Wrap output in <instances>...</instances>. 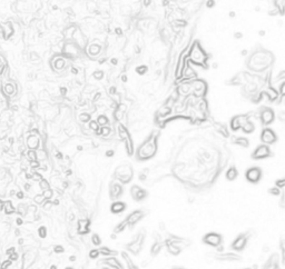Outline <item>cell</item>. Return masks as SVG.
I'll use <instances>...</instances> for the list:
<instances>
[{
    "label": "cell",
    "instance_id": "obj_1",
    "mask_svg": "<svg viewBox=\"0 0 285 269\" xmlns=\"http://www.w3.org/2000/svg\"><path fill=\"white\" fill-rule=\"evenodd\" d=\"M157 150V144H156V138L150 136L148 139L146 140L144 144H141L137 151V157L140 160H147L152 158Z\"/></svg>",
    "mask_w": 285,
    "mask_h": 269
},
{
    "label": "cell",
    "instance_id": "obj_2",
    "mask_svg": "<svg viewBox=\"0 0 285 269\" xmlns=\"http://www.w3.org/2000/svg\"><path fill=\"white\" fill-rule=\"evenodd\" d=\"M134 177V171L129 165H123L119 166L115 170V178L117 180H119L121 183H128L131 181V179Z\"/></svg>",
    "mask_w": 285,
    "mask_h": 269
},
{
    "label": "cell",
    "instance_id": "obj_3",
    "mask_svg": "<svg viewBox=\"0 0 285 269\" xmlns=\"http://www.w3.org/2000/svg\"><path fill=\"white\" fill-rule=\"evenodd\" d=\"M189 60L196 65H203L206 61V53L198 43H195L189 53Z\"/></svg>",
    "mask_w": 285,
    "mask_h": 269
},
{
    "label": "cell",
    "instance_id": "obj_4",
    "mask_svg": "<svg viewBox=\"0 0 285 269\" xmlns=\"http://www.w3.org/2000/svg\"><path fill=\"white\" fill-rule=\"evenodd\" d=\"M203 242L211 247L218 248L223 244V236L217 232H208L203 237Z\"/></svg>",
    "mask_w": 285,
    "mask_h": 269
},
{
    "label": "cell",
    "instance_id": "obj_5",
    "mask_svg": "<svg viewBox=\"0 0 285 269\" xmlns=\"http://www.w3.org/2000/svg\"><path fill=\"white\" fill-rule=\"evenodd\" d=\"M118 132H119V136L124 139L127 154L129 155V156H131V155L134 154V144H133V140H131V136H129V134L127 132V130L121 125L118 127Z\"/></svg>",
    "mask_w": 285,
    "mask_h": 269
},
{
    "label": "cell",
    "instance_id": "obj_6",
    "mask_svg": "<svg viewBox=\"0 0 285 269\" xmlns=\"http://www.w3.org/2000/svg\"><path fill=\"white\" fill-rule=\"evenodd\" d=\"M245 178L248 183H257L262 178V170L258 167H252L247 169L245 173Z\"/></svg>",
    "mask_w": 285,
    "mask_h": 269
},
{
    "label": "cell",
    "instance_id": "obj_7",
    "mask_svg": "<svg viewBox=\"0 0 285 269\" xmlns=\"http://www.w3.org/2000/svg\"><path fill=\"white\" fill-rule=\"evenodd\" d=\"M247 240H248V235H246V234L238 235L231 244V248L235 251H241L246 247Z\"/></svg>",
    "mask_w": 285,
    "mask_h": 269
},
{
    "label": "cell",
    "instance_id": "obj_8",
    "mask_svg": "<svg viewBox=\"0 0 285 269\" xmlns=\"http://www.w3.org/2000/svg\"><path fill=\"white\" fill-rule=\"evenodd\" d=\"M271 156V149L267 145H260L258 147H256L254 150V152L252 155V158L256 159V160H261V159H265Z\"/></svg>",
    "mask_w": 285,
    "mask_h": 269
},
{
    "label": "cell",
    "instance_id": "obj_9",
    "mask_svg": "<svg viewBox=\"0 0 285 269\" xmlns=\"http://www.w3.org/2000/svg\"><path fill=\"white\" fill-rule=\"evenodd\" d=\"M131 196L135 201H141L148 196V192L138 185H134L131 187Z\"/></svg>",
    "mask_w": 285,
    "mask_h": 269
},
{
    "label": "cell",
    "instance_id": "obj_10",
    "mask_svg": "<svg viewBox=\"0 0 285 269\" xmlns=\"http://www.w3.org/2000/svg\"><path fill=\"white\" fill-rule=\"evenodd\" d=\"M143 246H144V236H141V234H139L131 244H128L127 248L134 255H138L141 248H143Z\"/></svg>",
    "mask_w": 285,
    "mask_h": 269
},
{
    "label": "cell",
    "instance_id": "obj_11",
    "mask_svg": "<svg viewBox=\"0 0 285 269\" xmlns=\"http://www.w3.org/2000/svg\"><path fill=\"white\" fill-rule=\"evenodd\" d=\"M261 140L264 142V145H273L276 142L277 136L274 132V130H272L271 128H265L261 134Z\"/></svg>",
    "mask_w": 285,
    "mask_h": 269
},
{
    "label": "cell",
    "instance_id": "obj_12",
    "mask_svg": "<svg viewBox=\"0 0 285 269\" xmlns=\"http://www.w3.org/2000/svg\"><path fill=\"white\" fill-rule=\"evenodd\" d=\"M124 195V188L121 186L120 183H115L113 181L109 186V197L113 200H116V199H119Z\"/></svg>",
    "mask_w": 285,
    "mask_h": 269
},
{
    "label": "cell",
    "instance_id": "obj_13",
    "mask_svg": "<svg viewBox=\"0 0 285 269\" xmlns=\"http://www.w3.org/2000/svg\"><path fill=\"white\" fill-rule=\"evenodd\" d=\"M144 216H145V214L143 210H135L131 214H129L128 217L125 219L126 222H127V227H131V228L134 227L138 221H140L144 218Z\"/></svg>",
    "mask_w": 285,
    "mask_h": 269
},
{
    "label": "cell",
    "instance_id": "obj_14",
    "mask_svg": "<svg viewBox=\"0 0 285 269\" xmlns=\"http://www.w3.org/2000/svg\"><path fill=\"white\" fill-rule=\"evenodd\" d=\"M275 119V114L271 108H264L261 111V120L264 125H271Z\"/></svg>",
    "mask_w": 285,
    "mask_h": 269
},
{
    "label": "cell",
    "instance_id": "obj_15",
    "mask_svg": "<svg viewBox=\"0 0 285 269\" xmlns=\"http://www.w3.org/2000/svg\"><path fill=\"white\" fill-rule=\"evenodd\" d=\"M247 120H248V119H247V116L245 115L236 116V117H234L232 120H231V128H232V130L236 131V130L241 129L242 126L244 125Z\"/></svg>",
    "mask_w": 285,
    "mask_h": 269
},
{
    "label": "cell",
    "instance_id": "obj_16",
    "mask_svg": "<svg viewBox=\"0 0 285 269\" xmlns=\"http://www.w3.org/2000/svg\"><path fill=\"white\" fill-rule=\"evenodd\" d=\"M104 265H106L107 267H110V268H114V269H125V267L123 266V264H121L120 261L118 259H116L115 257H107V258H105V259L102 261Z\"/></svg>",
    "mask_w": 285,
    "mask_h": 269
},
{
    "label": "cell",
    "instance_id": "obj_17",
    "mask_svg": "<svg viewBox=\"0 0 285 269\" xmlns=\"http://www.w3.org/2000/svg\"><path fill=\"white\" fill-rule=\"evenodd\" d=\"M127 208V205H126L124 201H120V200H116L111 204L110 206V211L115 215H119L121 212H124Z\"/></svg>",
    "mask_w": 285,
    "mask_h": 269
},
{
    "label": "cell",
    "instance_id": "obj_18",
    "mask_svg": "<svg viewBox=\"0 0 285 269\" xmlns=\"http://www.w3.org/2000/svg\"><path fill=\"white\" fill-rule=\"evenodd\" d=\"M216 258L218 260H223V261H237V260L241 259V257L238 255H236L235 252H227V254H219L216 256Z\"/></svg>",
    "mask_w": 285,
    "mask_h": 269
},
{
    "label": "cell",
    "instance_id": "obj_19",
    "mask_svg": "<svg viewBox=\"0 0 285 269\" xmlns=\"http://www.w3.org/2000/svg\"><path fill=\"white\" fill-rule=\"evenodd\" d=\"M27 145L28 147L30 148V150H34V149H37L39 146V138L35 134H31L28 137L27 139Z\"/></svg>",
    "mask_w": 285,
    "mask_h": 269
},
{
    "label": "cell",
    "instance_id": "obj_20",
    "mask_svg": "<svg viewBox=\"0 0 285 269\" xmlns=\"http://www.w3.org/2000/svg\"><path fill=\"white\" fill-rule=\"evenodd\" d=\"M237 176H238V171H237V169L235 167H231L226 171V179L229 180V181H234L237 178Z\"/></svg>",
    "mask_w": 285,
    "mask_h": 269
},
{
    "label": "cell",
    "instance_id": "obj_21",
    "mask_svg": "<svg viewBox=\"0 0 285 269\" xmlns=\"http://www.w3.org/2000/svg\"><path fill=\"white\" fill-rule=\"evenodd\" d=\"M242 130L245 132V134H252L254 130H255V126L253 122H251L250 120H247L244 125L242 126Z\"/></svg>",
    "mask_w": 285,
    "mask_h": 269
},
{
    "label": "cell",
    "instance_id": "obj_22",
    "mask_svg": "<svg viewBox=\"0 0 285 269\" xmlns=\"http://www.w3.org/2000/svg\"><path fill=\"white\" fill-rule=\"evenodd\" d=\"M234 142L238 145V146H241V147H244V148H246V147L250 146V140L245 138V137H237V138H235Z\"/></svg>",
    "mask_w": 285,
    "mask_h": 269
},
{
    "label": "cell",
    "instance_id": "obj_23",
    "mask_svg": "<svg viewBox=\"0 0 285 269\" xmlns=\"http://www.w3.org/2000/svg\"><path fill=\"white\" fill-rule=\"evenodd\" d=\"M162 244H160L159 241H156L155 244H153L152 245V247H150V254L153 256H156V255H158L160 252V250H162Z\"/></svg>",
    "mask_w": 285,
    "mask_h": 269
},
{
    "label": "cell",
    "instance_id": "obj_24",
    "mask_svg": "<svg viewBox=\"0 0 285 269\" xmlns=\"http://www.w3.org/2000/svg\"><path fill=\"white\" fill-rule=\"evenodd\" d=\"M99 250V252L102 254V255L104 256H107V257H111V256H115L117 255V251H115V250H111L110 248H107V247H102Z\"/></svg>",
    "mask_w": 285,
    "mask_h": 269
},
{
    "label": "cell",
    "instance_id": "obj_25",
    "mask_svg": "<svg viewBox=\"0 0 285 269\" xmlns=\"http://www.w3.org/2000/svg\"><path fill=\"white\" fill-rule=\"evenodd\" d=\"M15 90L16 88L15 86L12 85V83H7L5 87H4V91L8 95V96H11V95H14L15 94Z\"/></svg>",
    "mask_w": 285,
    "mask_h": 269
},
{
    "label": "cell",
    "instance_id": "obj_26",
    "mask_svg": "<svg viewBox=\"0 0 285 269\" xmlns=\"http://www.w3.org/2000/svg\"><path fill=\"white\" fill-rule=\"evenodd\" d=\"M126 228H127V222H126V220H123L120 222V224H118L116 227H115V229H114V232H116V234H119V232H123V231L125 230Z\"/></svg>",
    "mask_w": 285,
    "mask_h": 269
},
{
    "label": "cell",
    "instance_id": "obj_27",
    "mask_svg": "<svg viewBox=\"0 0 285 269\" xmlns=\"http://www.w3.org/2000/svg\"><path fill=\"white\" fill-rule=\"evenodd\" d=\"M92 244L94 246H97V247H99V246L102 245V238L99 237V235H98V234H92Z\"/></svg>",
    "mask_w": 285,
    "mask_h": 269
},
{
    "label": "cell",
    "instance_id": "obj_28",
    "mask_svg": "<svg viewBox=\"0 0 285 269\" xmlns=\"http://www.w3.org/2000/svg\"><path fill=\"white\" fill-rule=\"evenodd\" d=\"M99 255H100V252H99L98 249H92L89 251V258L90 259H97L99 257Z\"/></svg>",
    "mask_w": 285,
    "mask_h": 269
},
{
    "label": "cell",
    "instance_id": "obj_29",
    "mask_svg": "<svg viewBox=\"0 0 285 269\" xmlns=\"http://www.w3.org/2000/svg\"><path fill=\"white\" fill-rule=\"evenodd\" d=\"M97 124L100 126H105L108 124V119H107V117H105V116H99L98 117V120H97Z\"/></svg>",
    "mask_w": 285,
    "mask_h": 269
},
{
    "label": "cell",
    "instance_id": "obj_30",
    "mask_svg": "<svg viewBox=\"0 0 285 269\" xmlns=\"http://www.w3.org/2000/svg\"><path fill=\"white\" fill-rule=\"evenodd\" d=\"M43 196L45 197V199H46V200H49L50 198L53 197V190H50V189L44 190V193H43Z\"/></svg>",
    "mask_w": 285,
    "mask_h": 269
},
{
    "label": "cell",
    "instance_id": "obj_31",
    "mask_svg": "<svg viewBox=\"0 0 285 269\" xmlns=\"http://www.w3.org/2000/svg\"><path fill=\"white\" fill-rule=\"evenodd\" d=\"M268 192H270L271 195H273V196H279V195L281 193V190H280V188L273 187V188H271L270 190H268Z\"/></svg>",
    "mask_w": 285,
    "mask_h": 269
},
{
    "label": "cell",
    "instance_id": "obj_32",
    "mask_svg": "<svg viewBox=\"0 0 285 269\" xmlns=\"http://www.w3.org/2000/svg\"><path fill=\"white\" fill-rule=\"evenodd\" d=\"M38 234L41 238H45L46 235H47V229H46V227H44V226L40 227V228L38 229Z\"/></svg>",
    "mask_w": 285,
    "mask_h": 269
},
{
    "label": "cell",
    "instance_id": "obj_33",
    "mask_svg": "<svg viewBox=\"0 0 285 269\" xmlns=\"http://www.w3.org/2000/svg\"><path fill=\"white\" fill-rule=\"evenodd\" d=\"M5 206H7V208H6V214H8V215H9V214H11V212L15 211V209L11 207V202H10V201L6 202Z\"/></svg>",
    "mask_w": 285,
    "mask_h": 269
},
{
    "label": "cell",
    "instance_id": "obj_34",
    "mask_svg": "<svg viewBox=\"0 0 285 269\" xmlns=\"http://www.w3.org/2000/svg\"><path fill=\"white\" fill-rule=\"evenodd\" d=\"M34 200H35V202H37V204H43L46 199H45V197L43 196V195H37V196L35 197Z\"/></svg>",
    "mask_w": 285,
    "mask_h": 269
},
{
    "label": "cell",
    "instance_id": "obj_35",
    "mask_svg": "<svg viewBox=\"0 0 285 269\" xmlns=\"http://www.w3.org/2000/svg\"><path fill=\"white\" fill-rule=\"evenodd\" d=\"M27 157H28V159L29 160H36V158H37V156H36V152H35L34 150H29L28 151V155H27Z\"/></svg>",
    "mask_w": 285,
    "mask_h": 269
},
{
    "label": "cell",
    "instance_id": "obj_36",
    "mask_svg": "<svg viewBox=\"0 0 285 269\" xmlns=\"http://www.w3.org/2000/svg\"><path fill=\"white\" fill-rule=\"evenodd\" d=\"M285 186V179H280V180H277L275 183V187L277 188H283Z\"/></svg>",
    "mask_w": 285,
    "mask_h": 269
},
{
    "label": "cell",
    "instance_id": "obj_37",
    "mask_svg": "<svg viewBox=\"0 0 285 269\" xmlns=\"http://www.w3.org/2000/svg\"><path fill=\"white\" fill-rule=\"evenodd\" d=\"M19 209V214L20 215H25L26 212H27V210H28V208H26V205H19V207H18Z\"/></svg>",
    "mask_w": 285,
    "mask_h": 269
},
{
    "label": "cell",
    "instance_id": "obj_38",
    "mask_svg": "<svg viewBox=\"0 0 285 269\" xmlns=\"http://www.w3.org/2000/svg\"><path fill=\"white\" fill-rule=\"evenodd\" d=\"M40 188H41L43 190H47V189H49L48 183H47L46 180H41V181H40Z\"/></svg>",
    "mask_w": 285,
    "mask_h": 269
},
{
    "label": "cell",
    "instance_id": "obj_39",
    "mask_svg": "<svg viewBox=\"0 0 285 269\" xmlns=\"http://www.w3.org/2000/svg\"><path fill=\"white\" fill-rule=\"evenodd\" d=\"M5 65H6V61L2 59V57L0 56V75L2 73V71H4V67H5Z\"/></svg>",
    "mask_w": 285,
    "mask_h": 269
},
{
    "label": "cell",
    "instance_id": "obj_40",
    "mask_svg": "<svg viewBox=\"0 0 285 269\" xmlns=\"http://www.w3.org/2000/svg\"><path fill=\"white\" fill-rule=\"evenodd\" d=\"M10 265H11V260H6V261H4L2 265H1V269H7L8 266H10Z\"/></svg>",
    "mask_w": 285,
    "mask_h": 269
},
{
    "label": "cell",
    "instance_id": "obj_41",
    "mask_svg": "<svg viewBox=\"0 0 285 269\" xmlns=\"http://www.w3.org/2000/svg\"><path fill=\"white\" fill-rule=\"evenodd\" d=\"M9 256H10V259H9V260H11V261H12V260L15 261V260L18 259V254H16V252H12V254H10Z\"/></svg>",
    "mask_w": 285,
    "mask_h": 269
},
{
    "label": "cell",
    "instance_id": "obj_42",
    "mask_svg": "<svg viewBox=\"0 0 285 269\" xmlns=\"http://www.w3.org/2000/svg\"><path fill=\"white\" fill-rule=\"evenodd\" d=\"M63 248L61 246H56V247H55V252L60 254V252H63Z\"/></svg>",
    "mask_w": 285,
    "mask_h": 269
},
{
    "label": "cell",
    "instance_id": "obj_43",
    "mask_svg": "<svg viewBox=\"0 0 285 269\" xmlns=\"http://www.w3.org/2000/svg\"><path fill=\"white\" fill-rule=\"evenodd\" d=\"M51 206H53V202L49 201V200H47V201H46V204L44 205V208H45V209H50V207H51Z\"/></svg>",
    "mask_w": 285,
    "mask_h": 269
},
{
    "label": "cell",
    "instance_id": "obj_44",
    "mask_svg": "<svg viewBox=\"0 0 285 269\" xmlns=\"http://www.w3.org/2000/svg\"><path fill=\"white\" fill-rule=\"evenodd\" d=\"M89 126L92 127V129H94V130H96L97 128H98V124H97L96 121H92L90 124H89Z\"/></svg>",
    "mask_w": 285,
    "mask_h": 269
},
{
    "label": "cell",
    "instance_id": "obj_45",
    "mask_svg": "<svg viewBox=\"0 0 285 269\" xmlns=\"http://www.w3.org/2000/svg\"><path fill=\"white\" fill-rule=\"evenodd\" d=\"M102 134H104V136H106V134H108L109 132H110V129H109V128H106V127H102Z\"/></svg>",
    "mask_w": 285,
    "mask_h": 269
},
{
    "label": "cell",
    "instance_id": "obj_46",
    "mask_svg": "<svg viewBox=\"0 0 285 269\" xmlns=\"http://www.w3.org/2000/svg\"><path fill=\"white\" fill-rule=\"evenodd\" d=\"M24 196H25V195H24V192H22V191L17 192V198H18V199H22V198H24Z\"/></svg>",
    "mask_w": 285,
    "mask_h": 269
},
{
    "label": "cell",
    "instance_id": "obj_47",
    "mask_svg": "<svg viewBox=\"0 0 285 269\" xmlns=\"http://www.w3.org/2000/svg\"><path fill=\"white\" fill-rule=\"evenodd\" d=\"M12 252H15V248H14V247H11V248H9V249L6 251L7 255H10V254H12Z\"/></svg>",
    "mask_w": 285,
    "mask_h": 269
},
{
    "label": "cell",
    "instance_id": "obj_48",
    "mask_svg": "<svg viewBox=\"0 0 285 269\" xmlns=\"http://www.w3.org/2000/svg\"><path fill=\"white\" fill-rule=\"evenodd\" d=\"M24 187H25V189H26L27 191H29V189H30V188H31V186H30L29 183H25V186H24Z\"/></svg>",
    "mask_w": 285,
    "mask_h": 269
},
{
    "label": "cell",
    "instance_id": "obj_49",
    "mask_svg": "<svg viewBox=\"0 0 285 269\" xmlns=\"http://www.w3.org/2000/svg\"><path fill=\"white\" fill-rule=\"evenodd\" d=\"M16 222H17V225H21V224H22V219H21V218H17Z\"/></svg>",
    "mask_w": 285,
    "mask_h": 269
},
{
    "label": "cell",
    "instance_id": "obj_50",
    "mask_svg": "<svg viewBox=\"0 0 285 269\" xmlns=\"http://www.w3.org/2000/svg\"><path fill=\"white\" fill-rule=\"evenodd\" d=\"M4 206H5V204H4V201H2V200H0V210H2V208H4Z\"/></svg>",
    "mask_w": 285,
    "mask_h": 269
},
{
    "label": "cell",
    "instance_id": "obj_51",
    "mask_svg": "<svg viewBox=\"0 0 285 269\" xmlns=\"http://www.w3.org/2000/svg\"><path fill=\"white\" fill-rule=\"evenodd\" d=\"M18 242H19V245H22V244H24V239H19Z\"/></svg>",
    "mask_w": 285,
    "mask_h": 269
},
{
    "label": "cell",
    "instance_id": "obj_52",
    "mask_svg": "<svg viewBox=\"0 0 285 269\" xmlns=\"http://www.w3.org/2000/svg\"><path fill=\"white\" fill-rule=\"evenodd\" d=\"M19 234H20V231L18 230V229H17V230H16V235H17V236H19Z\"/></svg>",
    "mask_w": 285,
    "mask_h": 269
},
{
    "label": "cell",
    "instance_id": "obj_53",
    "mask_svg": "<svg viewBox=\"0 0 285 269\" xmlns=\"http://www.w3.org/2000/svg\"><path fill=\"white\" fill-rule=\"evenodd\" d=\"M50 269H57V266H51Z\"/></svg>",
    "mask_w": 285,
    "mask_h": 269
},
{
    "label": "cell",
    "instance_id": "obj_54",
    "mask_svg": "<svg viewBox=\"0 0 285 269\" xmlns=\"http://www.w3.org/2000/svg\"><path fill=\"white\" fill-rule=\"evenodd\" d=\"M65 269H74V268H71V267H66Z\"/></svg>",
    "mask_w": 285,
    "mask_h": 269
},
{
    "label": "cell",
    "instance_id": "obj_55",
    "mask_svg": "<svg viewBox=\"0 0 285 269\" xmlns=\"http://www.w3.org/2000/svg\"><path fill=\"white\" fill-rule=\"evenodd\" d=\"M174 269H184V268H174Z\"/></svg>",
    "mask_w": 285,
    "mask_h": 269
}]
</instances>
